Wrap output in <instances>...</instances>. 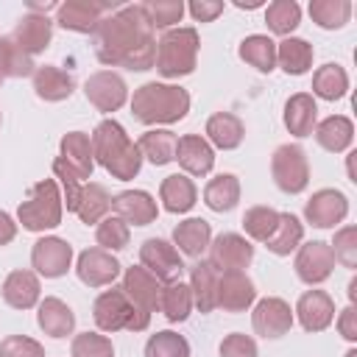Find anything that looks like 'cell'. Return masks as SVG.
I'll list each match as a JSON object with an SVG mask.
<instances>
[{"label":"cell","mask_w":357,"mask_h":357,"mask_svg":"<svg viewBox=\"0 0 357 357\" xmlns=\"http://www.w3.org/2000/svg\"><path fill=\"white\" fill-rule=\"evenodd\" d=\"M312 134H315V139H318V145H321L324 151H329V153H343V151L351 145V139H354V126H351L349 117L332 114V117L315 123V131H312Z\"/></svg>","instance_id":"31"},{"label":"cell","mask_w":357,"mask_h":357,"mask_svg":"<svg viewBox=\"0 0 357 357\" xmlns=\"http://www.w3.org/2000/svg\"><path fill=\"white\" fill-rule=\"evenodd\" d=\"M84 92H86V100L98 112H117L128 100L126 81L112 70H100V73L89 75L86 84H84Z\"/></svg>","instance_id":"13"},{"label":"cell","mask_w":357,"mask_h":357,"mask_svg":"<svg viewBox=\"0 0 357 357\" xmlns=\"http://www.w3.org/2000/svg\"><path fill=\"white\" fill-rule=\"evenodd\" d=\"M312 92L324 100H340L349 92V75L337 61H329L315 70L312 75Z\"/></svg>","instance_id":"41"},{"label":"cell","mask_w":357,"mask_h":357,"mask_svg":"<svg viewBox=\"0 0 357 357\" xmlns=\"http://www.w3.org/2000/svg\"><path fill=\"white\" fill-rule=\"evenodd\" d=\"M234 6H237V8H259V6H262V0H251V3H240V0H237Z\"/></svg>","instance_id":"57"},{"label":"cell","mask_w":357,"mask_h":357,"mask_svg":"<svg viewBox=\"0 0 357 357\" xmlns=\"http://www.w3.org/2000/svg\"><path fill=\"white\" fill-rule=\"evenodd\" d=\"M36 321H39L42 332L50 335V337H67V335H73V329H75V315H73V310H70L61 298H53V296L45 298V301H39Z\"/></svg>","instance_id":"30"},{"label":"cell","mask_w":357,"mask_h":357,"mask_svg":"<svg viewBox=\"0 0 357 357\" xmlns=\"http://www.w3.org/2000/svg\"><path fill=\"white\" fill-rule=\"evenodd\" d=\"M59 8V3L56 0H28V11L31 14H42V17H47V11H56Z\"/></svg>","instance_id":"56"},{"label":"cell","mask_w":357,"mask_h":357,"mask_svg":"<svg viewBox=\"0 0 357 357\" xmlns=\"http://www.w3.org/2000/svg\"><path fill=\"white\" fill-rule=\"evenodd\" d=\"M245 137V126L237 114L231 112H218L206 120V142L220 148V151H234Z\"/></svg>","instance_id":"28"},{"label":"cell","mask_w":357,"mask_h":357,"mask_svg":"<svg viewBox=\"0 0 357 357\" xmlns=\"http://www.w3.org/2000/svg\"><path fill=\"white\" fill-rule=\"evenodd\" d=\"M237 201H240V181L231 173H220L209 178V184L204 187V204L212 212H229L237 206Z\"/></svg>","instance_id":"37"},{"label":"cell","mask_w":357,"mask_h":357,"mask_svg":"<svg viewBox=\"0 0 357 357\" xmlns=\"http://www.w3.org/2000/svg\"><path fill=\"white\" fill-rule=\"evenodd\" d=\"M112 212L117 218H123L128 226H148L156 220L159 215V206L156 201L145 192V190H126V192H117L112 198Z\"/></svg>","instance_id":"20"},{"label":"cell","mask_w":357,"mask_h":357,"mask_svg":"<svg viewBox=\"0 0 357 357\" xmlns=\"http://www.w3.org/2000/svg\"><path fill=\"white\" fill-rule=\"evenodd\" d=\"M354 298H357V279H351V282H349V301L354 304Z\"/></svg>","instance_id":"58"},{"label":"cell","mask_w":357,"mask_h":357,"mask_svg":"<svg viewBox=\"0 0 357 357\" xmlns=\"http://www.w3.org/2000/svg\"><path fill=\"white\" fill-rule=\"evenodd\" d=\"M310 17L318 28L335 31L343 28L351 17V3L349 0H312L310 3Z\"/></svg>","instance_id":"43"},{"label":"cell","mask_w":357,"mask_h":357,"mask_svg":"<svg viewBox=\"0 0 357 357\" xmlns=\"http://www.w3.org/2000/svg\"><path fill=\"white\" fill-rule=\"evenodd\" d=\"M332 268H335V257H332L329 243L312 240V243H304L296 254V273L304 284L326 282L332 276Z\"/></svg>","instance_id":"15"},{"label":"cell","mask_w":357,"mask_h":357,"mask_svg":"<svg viewBox=\"0 0 357 357\" xmlns=\"http://www.w3.org/2000/svg\"><path fill=\"white\" fill-rule=\"evenodd\" d=\"M14 234H17V223L11 220V215H8V212H0V245L11 243V240H14Z\"/></svg>","instance_id":"55"},{"label":"cell","mask_w":357,"mask_h":357,"mask_svg":"<svg viewBox=\"0 0 357 357\" xmlns=\"http://www.w3.org/2000/svg\"><path fill=\"white\" fill-rule=\"evenodd\" d=\"M33 70H36L33 56H28L14 36H0V75L25 78V75H33Z\"/></svg>","instance_id":"40"},{"label":"cell","mask_w":357,"mask_h":357,"mask_svg":"<svg viewBox=\"0 0 357 357\" xmlns=\"http://www.w3.org/2000/svg\"><path fill=\"white\" fill-rule=\"evenodd\" d=\"M198 33L195 28H170L156 42V73L162 78H181L195 70L198 61Z\"/></svg>","instance_id":"4"},{"label":"cell","mask_w":357,"mask_h":357,"mask_svg":"<svg viewBox=\"0 0 357 357\" xmlns=\"http://www.w3.org/2000/svg\"><path fill=\"white\" fill-rule=\"evenodd\" d=\"M112 209V195L103 184H84L81 190V198H78V206H75V215L89 226V223H100Z\"/></svg>","instance_id":"39"},{"label":"cell","mask_w":357,"mask_h":357,"mask_svg":"<svg viewBox=\"0 0 357 357\" xmlns=\"http://www.w3.org/2000/svg\"><path fill=\"white\" fill-rule=\"evenodd\" d=\"M220 357H257V343L251 335L231 332L220 340Z\"/></svg>","instance_id":"52"},{"label":"cell","mask_w":357,"mask_h":357,"mask_svg":"<svg viewBox=\"0 0 357 357\" xmlns=\"http://www.w3.org/2000/svg\"><path fill=\"white\" fill-rule=\"evenodd\" d=\"M134 120L145 126H170L187 117L190 112V95L178 84H142L131 98Z\"/></svg>","instance_id":"3"},{"label":"cell","mask_w":357,"mask_h":357,"mask_svg":"<svg viewBox=\"0 0 357 357\" xmlns=\"http://www.w3.org/2000/svg\"><path fill=\"white\" fill-rule=\"evenodd\" d=\"M304 240V223L290 215V212H279V223L273 229V234L265 240L268 251L276 254V257H287L290 251H296Z\"/></svg>","instance_id":"35"},{"label":"cell","mask_w":357,"mask_h":357,"mask_svg":"<svg viewBox=\"0 0 357 357\" xmlns=\"http://www.w3.org/2000/svg\"><path fill=\"white\" fill-rule=\"evenodd\" d=\"M159 310L165 312V318H167L170 324H181V321H187L190 312H192V293H190V284H184L181 279L162 284V293H159Z\"/></svg>","instance_id":"36"},{"label":"cell","mask_w":357,"mask_h":357,"mask_svg":"<svg viewBox=\"0 0 357 357\" xmlns=\"http://www.w3.org/2000/svg\"><path fill=\"white\" fill-rule=\"evenodd\" d=\"M195 22H212L223 14V3L220 0H192L190 6H184Z\"/></svg>","instance_id":"53"},{"label":"cell","mask_w":357,"mask_h":357,"mask_svg":"<svg viewBox=\"0 0 357 357\" xmlns=\"http://www.w3.org/2000/svg\"><path fill=\"white\" fill-rule=\"evenodd\" d=\"M176 162L184 167V176H206L215 167V148L201 134H184L176 142Z\"/></svg>","instance_id":"18"},{"label":"cell","mask_w":357,"mask_h":357,"mask_svg":"<svg viewBox=\"0 0 357 357\" xmlns=\"http://www.w3.org/2000/svg\"><path fill=\"white\" fill-rule=\"evenodd\" d=\"M0 357H45L42 343H36L33 337L25 335H8L0 343Z\"/></svg>","instance_id":"51"},{"label":"cell","mask_w":357,"mask_h":357,"mask_svg":"<svg viewBox=\"0 0 357 357\" xmlns=\"http://www.w3.org/2000/svg\"><path fill=\"white\" fill-rule=\"evenodd\" d=\"M296 315L307 332H321L335 321V301L326 290H307L296 304Z\"/></svg>","instance_id":"21"},{"label":"cell","mask_w":357,"mask_h":357,"mask_svg":"<svg viewBox=\"0 0 357 357\" xmlns=\"http://www.w3.org/2000/svg\"><path fill=\"white\" fill-rule=\"evenodd\" d=\"M92 47L100 64L126 70H151L156 61V36L142 3L117 6L92 31Z\"/></svg>","instance_id":"1"},{"label":"cell","mask_w":357,"mask_h":357,"mask_svg":"<svg viewBox=\"0 0 357 357\" xmlns=\"http://www.w3.org/2000/svg\"><path fill=\"white\" fill-rule=\"evenodd\" d=\"M346 215H349V198L340 190H332V187L312 192V198L304 206V218L315 229H332V226L343 223Z\"/></svg>","instance_id":"14"},{"label":"cell","mask_w":357,"mask_h":357,"mask_svg":"<svg viewBox=\"0 0 357 357\" xmlns=\"http://www.w3.org/2000/svg\"><path fill=\"white\" fill-rule=\"evenodd\" d=\"M318 123V103L312 95L298 92L284 103V126L293 137H310Z\"/></svg>","instance_id":"27"},{"label":"cell","mask_w":357,"mask_h":357,"mask_svg":"<svg viewBox=\"0 0 357 357\" xmlns=\"http://www.w3.org/2000/svg\"><path fill=\"white\" fill-rule=\"evenodd\" d=\"M3 301L14 310H31L39 304V276L33 271H11L3 282Z\"/></svg>","instance_id":"25"},{"label":"cell","mask_w":357,"mask_h":357,"mask_svg":"<svg viewBox=\"0 0 357 357\" xmlns=\"http://www.w3.org/2000/svg\"><path fill=\"white\" fill-rule=\"evenodd\" d=\"M329 248H332L335 262H340L343 268H357V229L354 226L337 229Z\"/></svg>","instance_id":"50"},{"label":"cell","mask_w":357,"mask_h":357,"mask_svg":"<svg viewBox=\"0 0 357 357\" xmlns=\"http://www.w3.org/2000/svg\"><path fill=\"white\" fill-rule=\"evenodd\" d=\"M123 293L131 298L134 307H139V310H145V312L151 315V312L159 310L162 282H159L153 273H148L142 265H134V268H128L126 276H123Z\"/></svg>","instance_id":"19"},{"label":"cell","mask_w":357,"mask_h":357,"mask_svg":"<svg viewBox=\"0 0 357 357\" xmlns=\"http://www.w3.org/2000/svg\"><path fill=\"white\" fill-rule=\"evenodd\" d=\"M251 326L257 335L262 337H282L290 332L293 326V310L284 298H276V296H268V298H259L254 312H251Z\"/></svg>","instance_id":"12"},{"label":"cell","mask_w":357,"mask_h":357,"mask_svg":"<svg viewBox=\"0 0 357 357\" xmlns=\"http://www.w3.org/2000/svg\"><path fill=\"white\" fill-rule=\"evenodd\" d=\"M61 192L53 178H42L28 190V198L20 204L17 218L28 231H47L61 223Z\"/></svg>","instance_id":"6"},{"label":"cell","mask_w":357,"mask_h":357,"mask_svg":"<svg viewBox=\"0 0 357 357\" xmlns=\"http://www.w3.org/2000/svg\"><path fill=\"white\" fill-rule=\"evenodd\" d=\"M145 357H190V343L178 332H156L145 343Z\"/></svg>","instance_id":"46"},{"label":"cell","mask_w":357,"mask_h":357,"mask_svg":"<svg viewBox=\"0 0 357 357\" xmlns=\"http://www.w3.org/2000/svg\"><path fill=\"white\" fill-rule=\"evenodd\" d=\"M254 259V245L243 234L226 231L209 243V262L218 271H245Z\"/></svg>","instance_id":"11"},{"label":"cell","mask_w":357,"mask_h":357,"mask_svg":"<svg viewBox=\"0 0 357 357\" xmlns=\"http://www.w3.org/2000/svg\"><path fill=\"white\" fill-rule=\"evenodd\" d=\"M257 290L245 271H220L218 282V307L223 312H243L254 304Z\"/></svg>","instance_id":"17"},{"label":"cell","mask_w":357,"mask_h":357,"mask_svg":"<svg viewBox=\"0 0 357 357\" xmlns=\"http://www.w3.org/2000/svg\"><path fill=\"white\" fill-rule=\"evenodd\" d=\"M337 329H340V335L346 340H357V310H354V304H349L337 315Z\"/></svg>","instance_id":"54"},{"label":"cell","mask_w":357,"mask_h":357,"mask_svg":"<svg viewBox=\"0 0 357 357\" xmlns=\"http://www.w3.org/2000/svg\"><path fill=\"white\" fill-rule=\"evenodd\" d=\"M0 123H3V114H0Z\"/></svg>","instance_id":"61"},{"label":"cell","mask_w":357,"mask_h":357,"mask_svg":"<svg viewBox=\"0 0 357 357\" xmlns=\"http://www.w3.org/2000/svg\"><path fill=\"white\" fill-rule=\"evenodd\" d=\"M128 237H131V229L117 215H106L98 223V229H95L98 248H103V251H120V248H126L128 245Z\"/></svg>","instance_id":"45"},{"label":"cell","mask_w":357,"mask_h":357,"mask_svg":"<svg viewBox=\"0 0 357 357\" xmlns=\"http://www.w3.org/2000/svg\"><path fill=\"white\" fill-rule=\"evenodd\" d=\"M0 84H3V75H0Z\"/></svg>","instance_id":"60"},{"label":"cell","mask_w":357,"mask_h":357,"mask_svg":"<svg viewBox=\"0 0 357 357\" xmlns=\"http://www.w3.org/2000/svg\"><path fill=\"white\" fill-rule=\"evenodd\" d=\"M14 39H17V45L28 53V56H36V53H42L47 45H50V36H53V22L47 20V17H42V14H25V17H20V22H17V28H14V33H11Z\"/></svg>","instance_id":"24"},{"label":"cell","mask_w":357,"mask_h":357,"mask_svg":"<svg viewBox=\"0 0 357 357\" xmlns=\"http://www.w3.org/2000/svg\"><path fill=\"white\" fill-rule=\"evenodd\" d=\"M92 153L120 181L134 178L139 173V167H142V153H139L137 142L112 117H106V120H100L95 126V131H92Z\"/></svg>","instance_id":"2"},{"label":"cell","mask_w":357,"mask_h":357,"mask_svg":"<svg viewBox=\"0 0 357 357\" xmlns=\"http://www.w3.org/2000/svg\"><path fill=\"white\" fill-rule=\"evenodd\" d=\"M70 354L73 357H114V346H112V340L106 335L81 332V335L73 337Z\"/></svg>","instance_id":"49"},{"label":"cell","mask_w":357,"mask_h":357,"mask_svg":"<svg viewBox=\"0 0 357 357\" xmlns=\"http://www.w3.org/2000/svg\"><path fill=\"white\" fill-rule=\"evenodd\" d=\"M114 8L117 6L100 3V0H67V3H59L56 22L64 31H73V33H92L98 28V22L106 14H112Z\"/></svg>","instance_id":"9"},{"label":"cell","mask_w":357,"mask_h":357,"mask_svg":"<svg viewBox=\"0 0 357 357\" xmlns=\"http://www.w3.org/2000/svg\"><path fill=\"white\" fill-rule=\"evenodd\" d=\"M240 59L245 64H251L254 70L259 73H271L276 67V42L271 36H262V33H251L240 42Z\"/></svg>","instance_id":"38"},{"label":"cell","mask_w":357,"mask_h":357,"mask_svg":"<svg viewBox=\"0 0 357 357\" xmlns=\"http://www.w3.org/2000/svg\"><path fill=\"white\" fill-rule=\"evenodd\" d=\"M142 8H145V14H148L153 31H156V28H167V31H170V28L184 17V11H187L181 0H148V3H142Z\"/></svg>","instance_id":"47"},{"label":"cell","mask_w":357,"mask_h":357,"mask_svg":"<svg viewBox=\"0 0 357 357\" xmlns=\"http://www.w3.org/2000/svg\"><path fill=\"white\" fill-rule=\"evenodd\" d=\"M265 22H268V31L287 39L301 22V8L296 0H273L265 8Z\"/></svg>","instance_id":"42"},{"label":"cell","mask_w":357,"mask_h":357,"mask_svg":"<svg viewBox=\"0 0 357 357\" xmlns=\"http://www.w3.org/2000/svg\"><path fill=\"white\" fill-rule=\"evenodd\" d=\"M276 64L287 75H304L312 67V45L298 36H287L276 45Z\"/></svg>","instance_id":"33"},{"label":"cell","mask_w":357,"mask_h":357,"mask_svg":"<svg viewBox=\"0 0 357 357\" xmlns=\"http://www.w3.org/2000/svg\"><path fill=\"white\" fill-rule=\"evenodd\" d=\"M271 176L276 181V187L287 195H298L307 190L310 184V162L304 148L298 145H279L271 156Z\"/></svg>","instance_id":"7"},{"label":"cell","mask_w":357,"mask_h":357,"mask_svg":"<svg viewBox=\"0 0 357 357\" xmlns=\"http://www.w3.org/2000/svg\"><path fill=\"white\" fill-rule=\"evenodd\" d=\"M276 223H279V212H276L273 206H251V209H245V215H243V229H245V234H248L251 240H257V243H265V240L273 234Z\"/></svg>","instance_id":"44"},{"label":"cell","mask_w":357,"mask_h":357,"mask_svg":"<svg viewBox=\"0 0 357 357\" xmlns=\"http://www.w3.org/2000/svg\"><path fill=\"white\" fill-rule=\"evenodd\" d=\"M195 198H198V190H195L192 178L184 176V173L167 176V178L162 181V187H159V201H162V206H165L167 212H173V215H181V212L192 209Z\"/></svg>","instance_id":"29"},{"label":"cell","mask_w":357,"mask_h":357,"mask_svg":"<svg viewBox=\"0 0 357 357\" xmlns=\"http://www.w3.org/2000/svg\"><path fill=\"white\" fill-rule=\"evenodd\" d=\"M346 357H357V351H354V349H349V351H346Z\"/></svg>","instance_id":"59"},{"label":"cell","mask_w":357,"mask_h":357,"mask_svg":"<svg viewBox=\"0 0 357 357\" xmlns=\"http://www.w3.org/2000/svg\"><path fill=\"white\" fill-rule=\"evenodd\" d=\"M75 89V81L67 70L56 67V64H42L33 70V92L47 100V103H59L64 98H70Z\"/></svg>","instance_id":"23"},{"label":"cell","mask_w":357,"mask_h":357,"mask_svg":"<svg viewBox=\"0 0 357 357\" xmlns=\"http://www.w3.org/2000/svg\"><path fill=\"white\" fill-rule=\"evenodd\" d=\"M92 315H95V324L100 332H117V329L142 332L151 324V315L145 310L134 307L131 298L123 293V287L103 290L92 304Z\"/></svg>","instance_id":"5"},{"label":"cell","mask_w":357,"mask_h":357,"mask_svg":"<svg viewBox=\"0 0 357 357\" xmlns=\"http://www.w3.org/2000/svg\"><path fill=\"white\" fill-rule=\"evenodd\" d=\"M73 262V245L61 237H39L31 251V265L45 279H59L70 271Z\"/></svg>","instance_id":"10"},{"label":"cell","mask_w":357,"mask_h":357,"mask_svg":"<svg viewBox=\"0 0 357 357\" xmlns=\"http://www.w3.org/2000/svg\"><path fill=\"white\" fill-rule=\"evenodd\" d=\"M218 282H220V271L209 259H198L190 268L192 307H198L201 312H212L218 307Z\"/></svg>","instance_id":"22"},{"label":"cell","mask_w":357,"mask_h":357,"mask_svg":"<svg viewBox=\"0 0 357 357\" xmlns=\"http://www.w3.org/2000/svg\"><path fill=\"white\" fill-rule=\"evenodd\" d=\"M75 273H78V279H81L86 287H109V284L120 276V262L112 257V251L86 248V251H81V257H78Z\"/></svg>","instance_id":"16"},{"label":"cell","mask_w":357,"mask_h":357,"mask_svg":"<svg viewBox=\"0 0 357 357\" xmlns=\"http://www.w3.org/2000/svg\"><path fill=\"white\" fill-rule=\"evenodd\" d=\"M176 142L178 137L167 128H151L137 139V148L142 153V159H148L151 165H167L176 159Z\"/></svg>","instance_id":"34"},{"label":"cell","mask_w":357,"mask_h":357,"mask_svg":"<svg viewBox=\"0 0 357 357\" xmlns=\"http://www.w3.org/2000/svg\"><path fill=\"white\" fill-rule=\"evenodd\" d=\"M53 176L59 178V184H61V192H64V204H67V209L70 212H75V206H78V198H81V190H84V178L61 159V156H56V162H53Z\"/></svg>","instance_id":"48"},{"label":"cell","mask_w":357,"mask_h":357,"mask_svg":"<svg viewBox=\"0 0 357 357\" xmlns=\"http://www.w3.org/2000/svg\"><path fill=\"white\" fill-rule=\"evenodd\" d=\"M209 243H212V229L204 218H187L173 229L176 251H181L192 259H201V254L209 248Z\"/></svg>","instance_id":"26"},{"label":"cell","mask_w":357,"mask_h":357,"mask_svg":"<svg viewBox=\"0 0 357 357\" xmlns=\"http://www.w3.org/2000/svg\"><path fill=\"white\" fill-rule=\"evenodd\" d=\"M81 178H89L92 176V167H95V153H92V137L84 134V131H70L64 139H61V153H59Z\"/></svg>","instance_id":"32"},{"label":"cell","mask_w":357,"mask_h":357,"mask_svg":"<svg viewBox=\"0 0 357 357\" xmlns=\"http://www.w3.org/2000/svg\"><path fill=\"white\" fill-rule=\"evenodd\" d=\"M139 265H142L148 273H153L162 284L176 282V279H181V273H184L181 254L176 251L173 243H167V240H162V237H151V240L142 243V248H139Z\"/></svg>","instance_id":"8"}]
</instances>
